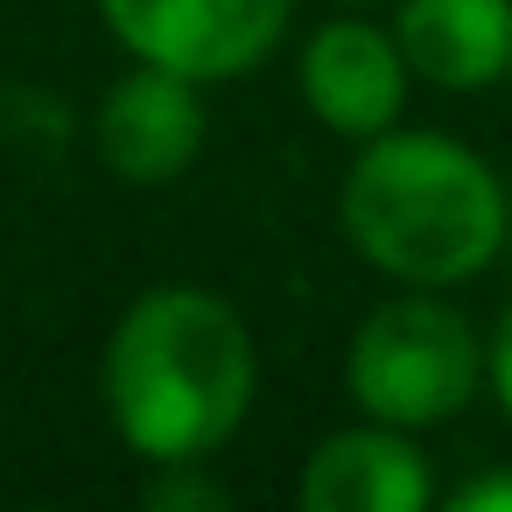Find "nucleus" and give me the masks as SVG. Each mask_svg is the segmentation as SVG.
Instances as JSON below:
<instances>
[{
  "label": "nucleus",
  "instance_id": "obj_1",
  "mask_svg": "<svg viewBox=\"0 0 512 512\" xmlns=\"http://www.w3.org/2000/svg\"><path fill=\"white\" fill-rule=\"evenodd\" d=\"M253 330L204 288H148L106 344V414L148 463H204L253 407Z\"/></svg>",
  "mask_w": 512,
  "mask_h": 512
},
{
  "label": "nucleus",
  "instance_id": "obj_2",
  "mask_svg": "<svg viewBox=\"0 0 512 512\" xmlns=\"http://www.w3.org/2000/svg\"><path fill=\"white\" fill-rule=\"evenodd\" d=\"M337 225L358 260L407 288H449L498 260L505 190L484 155L449 134L386 127L358 148L337 190Z\"/></svg>",
  "mask_w": 512,
  "mask_h": 512
},
{
  "label": "nucleus",
  "instance_id": "obj_3",
  "mask_svg": "<svg viewBox=\"0 0 512 512\" xmlns=\"http://www.w3.org/2000/svg\"><path fill=\"white\" fill-rule=\"evenodd\" d=\"M477 379H484V344H477L470 316L449 309L442 295L379 302L344 351L351 400L386 428H435V421L463 414Z\"/></svg>",
  "mask_w": 512,
  "mask_h": 512
},
{
  "label": "nucleus",
  "instance_id": "obj_4",
  "mask_svg": "<svg viewBox=\"0 0 512 512\" xmlns=\"http://www.w3.org/2000/svg\"><path fill=\"white\" fill-rule=\"evenodd\" d=\"M288 8L295 0H99L106 29L127 43L134 64H162L197 85L267 64L288 36Z\"/></svg>",
  "mask_w": 512,
  "mask_h": 512
},
{
  "label": "nucleus",
  "instance_id": "obj_5",
  "mask_svg": "<svg viewBox=\"0 0 512 512\" xmlns=\"http://www.w3.org/2000/svg\"><path fill=\"white\" fill-rule=\"evenodd\" d=\"M407 57L393 43V29H372L358 15H337L323 22L309 43H302V99L309 113L344 134V141H372L386 127H400L407 113Z\"/></svg>",
  "mask_w": 512,
  "mask_h": 512
},
{
  "label": "nucleus",
  "instance_id": "obj_6",
  "mask_svg": "<svg viewBox=\"0 0 512 512\" xmlns=\"http://www.w3.org/2000/svg\"><path fill=\"white\" fill-rule=\"evenodd\" d=\"M204 148V99L197 78H176L162 64H134L99 99V155L127 183H176Z\"/></svg>",
  "mask_w": 512,
  "mask_h": 512
},
{
  "label": "nucleus",
  "instance_id": "obj_7",
  "mask_svg": "<svg viewBox=\"0 0 512 512\" xmlns=\"http://www.w3.org/2000/svg\"><path fill=\"white\" fill-rule=\"evenodd\" d=\"M393 43L421 85L484 92L512 78V0H400Z\"/></svg>",
  "mask_w": 512,
  "mask_h": 512
},
{
  "label": "nucleus",
  "instance_id": "obj_8",
  "mask_svg": "<svg viewBox=\"0 0 512 512\" xmlns=\"http://www.w3.org/2000/svg\"><path fill=\"white\" fill-rule=\"evenodd\" d=\"M302 505L309 512H421L435 498L428 456L414 449V428H344L330 435L309 470H302Z\"/></svg>",
  "mask_w": 512,
  "mask_h": 512
},
{
  "label": "nucleus",
  "instance_id": "obj_9",
  "mask_svg": "<svg viewBox=\"0 0 512 512\" xmlns=\"http://www.w3.org/2000/svg\"><path fill=\"white\" fill-rule=\"evenodd\" d=\"M148 505H155V512H190V505L218 512V505H225V484L197 477V463H162V477L148 484Z\"/></svg>",
  "mask_w": 512,
  "mask_h": 512
},
{
  "label": "nucleus",
  "instance_id": "obj_10",
  "mask_svg": "<svg viewBox=\"0 0 512 512\" xmlns=\"http://www.w3.org/2000/svg\"><path fill=\"white\" fill-rule=\"evenodd\" d=\"M449 512H512V470H484L449 491Z\"/></svg>",
  "mask_w": 512,
  "mask_h": 512
},
{
  "label": "nucleus",
  "instance_id": "obj_11",
  "mask_svg": "<svg viewBox=\"0 0 512 512\" xmlns=\"http://www.w3.org/2000/svg\"><path fill=\"white\" fill-rule=\"evenodd\" d=\"M484 372H491V386H498V407H505V421H512V302H505V316H498V337H491V358H484Z\"/></svg>",
  "mask_w": 512,
  "mask_h": 512
},
{
  "label": "nucleus",
  "instance_id": "obj_12",
  "mask_svg": "<svg viewBox=\"0 0 512 512\" xmlns=\"http://www.w3.org/2000/svg\"><path fill=\"white\" fill-rule=\"evenodd\" d=\"M351 8H365V0H351Z\"/></svg>",
  "mask_w": 512,
  "mask_h": 512
}]
</instances>
